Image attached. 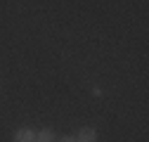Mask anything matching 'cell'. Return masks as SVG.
Returning <instances> with one entry per match:
<instances>
[{
    "label": "cell",
    "mask_w": 149,
    "mask_h": 142,
    "mask_svg": "<svg viewBox=\"0 0 149 142\" xmlns=\"http://www.w3.org/2000/svg\"><path fill=\"white\" fill-rule=\"evenodd\" d=\"M33 142H54V133L50 128H45L38 133V137H33Z\"/></svg>",
    "instance_id": "3957f363"
},
{
    "label": "cell",
    "mask_w": 149,
    "mask_h": 142,
    "mask_svg": "<svg viewBox=\"0 0 149 142\" xmlns=\"http://www.w3.org/2000/svg\"><path fill=\"white\" fill-rule=\"evenodd\" d=\"M76 142H97V133L92 130V128H83L76 137Z\"/></svg>",
    "instance_id": "6da1fadb"
},
{
    "label": "cell",
    "mask_w": 149,
    "mask_h": 142,
    "mask_svg": "<svg viewBox=\"0 0 149 142\" xmlns=\"http://www.w3.org/2000/svg\"><path fill=\"white\" fill-rule=\"evenodd\" d=\"M59 142H76V137H71V135H66V137H62Z\"/></svg>",
    "instance_id": "277c9868"
},
{
    "label": "cell",
    "mask_w": 149,
    "mask_h": 142,
    "mask_svg": "<svg viewBox=\"0 0 149 142\" xmlns=\"http://www.w3.org/2000/svg\"><path fill=\"white\" fill-rule=\"evenodd\" d=\"M33 133L29 130V128H19V130H17L14 133V142H33Z\"/></svg>",
    "instance_id": "7a4b0ae2"
}]
</instances>
